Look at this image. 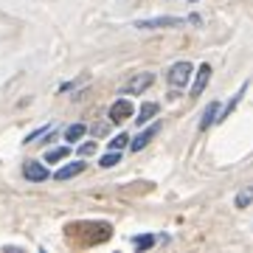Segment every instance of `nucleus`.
<instances>
[{
    "label": "nucleus",
    "mask_w": 253,
    "mask_h": 253,
    "mask_svg": "<svg viewBox=\"0 0 253 253\" xmlns=\"http://www.w3.org/2000/svg\"><path fill=\"white\" fill-rule=\"evenodd\" d=\"M152 84H155V73L152 71H141L121 87V93H124V96H141V93H146Z\"/></svg>",
    "instance_id": "obj_1"
},
{
    "label": "nucleus",
    "mask_w": 253,
    "mask_h": 253,
    "mask_svg": "<svg viewBox=\"0 0 253 253\" xmlns=\"http://www.w3.org/2000/svg\"><path fill=\"white\" fill-rule=\"evenodd\" d=\"M132 113H135V104L129 99H116L107 110V121L110 124H124V121L132 118Z\"/></svg>",
    "instance_id": "obj_2"
},
{
    "label": "nucleus",
    "mask_w": 253,
    "mask_h": 253,
    "mask_svg": "<svg viewBox=\"0 0 253 253\" xmlns=\"http://www.w3.org/2000/svg\"><path fill=\"white\" fill-rule=\"evenodd\" d=\"M191 73H194V68H191V62H174L172 68H169V73H166V79H169V84H172L174 90H180V87H186L191 79Z\"/></svg>",
    "instance_id": "obj_3"
},
{
    "label": "nucleus",
    "mask_w": 253,
    "mask_h": 253,
    "mask_svg": "<svg viewBox=\"0 0 253 253\" xmlns=\"http://www.w3.org/2000/svg\"><path fill=\"white\" fill-rule=\"evenodd\" d=\"M23 177H26L28 183H45L48 177H51V172H48V166L42 161H28L26 166H23Z\"/></svg>",
    "instance_id": "obj_4"
},
{
    "label": "nucleus",
    "mask_w": 253,
    "mask_h": 253,
    "mask_svg": "<svg viewBox=\"0 0 253 253\" xmlns=\"http://www.w3.org/2000/svg\"><path fill=\"white\" fill-rule=\"evenodd\" d=\"M186 20L183 17H149V20H138L135 28H144V31H158V28H174L183 26Z\"/></svg>",
    "instance_id": "obj_5"
},
{
    "label": "nucleus",
    "mask_w": 253,
    "mask_h": 253,
    "mask_svg": "<svg viewBox=\"0 0 253 253\" xmlns=\"http://www.w3.org/2000/svg\"><path fill=\"white\" fill-rule=\"evenodd\" d=\"M158 132H161V121H155V124H149V126H146L144 132H138V135H135V141L129 138V144H126V146H129L132 152H141V149H144V146L149 144V141H152V138L158 135Z\"/></svg>",
    "instance_id": "obj_6"
},
{
    "label": "nucleus",
    "mask_w": 253,
    "mask_h": 253,
    "mask_svg": "<svg viewBox=\"0 0 253 253\" xmlns=\"http://www.w3.org/2000/svg\"><path fill=\"white\" fill-rule=\"evenodd\" d=\"M158 113H161V104H158V101H144V104H141V110H138V113H132V116H135L132 121H135L138 126H144V124H149Z\"/></svg>",
    "instance_id": "obj_7"
},
{
    "label": "nucleus",
    "mask_w": 253,
    "mask_h": 253,
    "mask_svg": "<svg viewBox=\"0 0 253 253\" xmlns=\"http://www.w3.org/2000/svg\"><path fill=\"white\" fill-rule=\"evenodd\" d=\"M208 79H211V65H208V62H203V65L197 68V76H194V84H191V99H197L200 93L206 90Z\"/></svg>",
    "instance_id": "obj_8"
},
{
    "label": "nucleus",
    "mask_w": 253,
    "mask_h": 253,
    "mask_svg": "<svg viewBox=\"0 0 253 253\" xmlns=\"http://www.w3.org/2000/svg\"><path fill=\"white\" fill-rule=\"evenodd\" d=\"M82 172H84V161H73L68 166H62L59 172H54V180H71V177H76Z\"/></svg>",
    "instance_id": "obj_9"
},
{
    "label": "nucleus",
    "mask_w": 253,
    "mask_h": 253,
    "mask_svg": "<svg viewBox=\"0 0 253 253\" xmlns=\"http://www.w3.org/2000/svg\"><path fill=\"white\" fill-rule=\"evenodd\" d=\"M245 93H248V82H245L242 87H239V93H236L234 99H231V101L225 104V110H222V113H217V121H225V118H231V113H234V110L239 107V101H242Z\"/></svg>",
    "instance_id": "obj_10"
},
{
    "label": "nucleus",
    "mask_w": 253,
    "mask_h": 253,
    "mask_svg": "<svg viewBox=\"0 0 253 253\" xmlns=\"http://www.w3.org/2000/svg\"><path fill=\"white\" fill-rule=\"evenodd\" d=\"M217 113H219V104L211 101V104L206 107V113H203V121H200V129H203V132H206L211 124H217Z\"/></svg>",
    "instance_id": "obj_11"
},
{
    "label": "nucleus",
    "mask_w": 253,
    "mask_h": 253,
    "mask_svg": "<svg viewBox=\"0 0 253 253\" xmlns=\"http://www.w3.org/2000/svg\"><path fill=\"white\" fill-rule=\"evenodd\" d=\"M87 135V124H71V126H65V138L71 141V144H76V141H82V138Z\"/></svg>",
    "instance_id": "obj_12"
},
{
    "label": "nucleus",
    "mask_w": 253,
    "mask_h": 253,
    "mask_svg": "<svg viewBox=\"0 0 253 253\" xmlns=\"http://www.w3.org/2000/svg\"><path fill=\"white\" fill-rule=\"evenodd\" d=\"M68 155H71V146H54V149L45 152V163H59V161H65Z\"/></svg>",
    "instance_id": "obj_13"
},
{
    "label": "nucleus",
    "mask_w": 253,
    "mask_h": 253,
    "mask_svg": "<svg viewBox=\"0 0 253 253\" xmlns=\"http://www.w3.org/2000/svg\"><path fill=\"white\" fill-rule=\"evenodd\" d=\"M116 163H121V149H110V152L99 161V166H101V169H113Z\"/></svg>",
    "instance_id": "obj_14"
},
{
    "label": "nucleus",
    "mask_w": 253,
    "mask_h": 253,
    "mask_svg": "<svg viewBox=\"0 0 253 253\" xmlns=\"http://www.w3.org/2000/svg\"><path fill=\"white\" fill-rule=\"evenodd\" d=\"M155 242H158V239H155L152 234H144V236H135V239H132V245H135L138 251H149Z\"/></svg>",
    "instance_id": "obj_15"
},
{
    "label": "nucleus",
    "mask_w": 253,
    "mask_h": 253,
    "mask_svg": "<svg viewBox=\"0 0 253 253\" xmlns=\"http://www.w3.org/2000/svg\"><path fill=\"white\" fill-rule=\"evenodd\" d=\"M129 144V135H126V132H118V135H113L110 138V149H124V146Z\"/></svg>",
    "instance_id": "obj_16"
},
{
    "label": "nucleus",
    "mask_w": 253,
    "mask_h": 253,
    "mask_svg": "<svg viewBox=\"0 0 253 253\" xmlns=\"http://www.w3.org/2000/svg\"><path fill=\"white\" fill-rule=\"evenodd\" d=\"M251 194H253V189H251V186H245V189L239 191V197H236V206H239V208H248V203H251Z\"/></svg>",
    "instance_id": "obj_17"
},
{
    "label": "nucleus",
    "mask_w": 253,
    "mask_h": 253,
    "mask_svg": "<svg viewBox=\"0 0 253 253\" xmlns=\"http://www.w3.org/2000/svg\"><path fill=\"white\" fill-rule=\"evenodd\" d=\"M96 152V141H87V144H82L79 146V158H87V155Z\"/></svg>",
    "instance_id": "obj_18"
},
{
    "label": "nucleus",
    "mask_w": 253,
    "mask_h": 253,
    "mask_svg": "<svg viewBox=\"0 0 253 253\" xmlns=\"http://www.w3.org/2000/svg\"><path fill=\"white\" fill-rule=\"evenodd\" d=\"M45 132H48V126H40V129H34V132H28V138H26V144H28V141H31V144H34L37 138H40V135H45Z\"/></svg>",
    "instance_id": "obj_19"
},
{
    "label": "nucleus",
    "mask_w": 253,
    "mask_h": 253,
    "mask_svg": "<svg viewBox=\"0 0 253 253\" xmlns=\"http://www.w3.org/2000/svg\"><path fill=\"white\" fill-rule=\"evenodd\" d=\"M90 132H93V138H101L104 132H107V124H93Z\"/></svg>",
    "instance_id": "obj_20"
}]
</instances>
